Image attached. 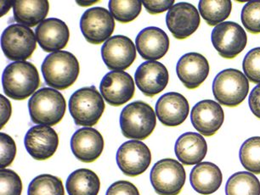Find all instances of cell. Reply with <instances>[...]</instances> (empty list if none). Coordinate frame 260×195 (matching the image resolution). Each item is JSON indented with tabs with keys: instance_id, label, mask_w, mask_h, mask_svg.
<instances>
[{
	"instance_id": "obj_23",
	"label": "cell",
	"mask_w": 260,
	"mask_h": 195,
	"mask_svg": "<svg viewBox=\"0 0 260 195\" xmlns=\"http://www.w3.org/2000/svg\"><path fill=\"white\" fill-rule=\"evenodd\" d=\"M175 152L178 160L183 165H198L207 155L208 144L205 138L199 133H184L175 143Z\"/></svg>"
},
{
	"instance_id": "obj_40",
	"label": "cell",
	"mask_w": 260,
	"mask_h": 195,
	"mask_svg": "<svg viewBox=\"0 0 260 195\" xmlns=\"http://www.w3.org/2000/svg\"><path fill=\"white\" fill-rule=\"evenodd\" d=\"M76 3L78 4V6H82V7H87V6H93L95 4L98 3V1H94V2H91V1H76Z\"/></svg>"
},
{
	"instance_id": "obj_3",
	"label": "cell",
	"mask_w": 260,
	"mask_h": 195,
	"mask_svg": "<svg viewBox=\"0 0 260 195\" xmlns=\"http://www.w3.org/2000/svg\"><path fill=\"white\" fill-rule=\"evenodd\" d=\"M28 109L34 124L53 127L62 121L67 103L64 96L56 89L43 88L29 99Z\"/></svg>"
},
{
	"instance_id": "obj_33",
	"label": "cell",
	"mask_w": 260,
	"mask_h": 195,
	"mask_svg": "<svg viewBox=\"0 0 260 195\" xmlns=\"http://www.w3.org/2000/svg\"><path fill=\"white\" fill-rule=\"evenodd\" d=\"M0 183V195H21L23 185L21 177L12 170L1 169Z\"/></svg>"
},
{
	"instance_id": "obj_31",
	"label": "cell",
	"mask_w": 260,
	"mask_h": 195,
	"mask_svg": "<svg viewBox=\"0 0 260 195\" xmlns=\"http://www.w3.org/2000/svg\"><path fill=\"white\" fill-rule=\"evenodd\" d=\"M110 13L121 23H129L136 20L142 10L141 1H109Z\"/></svg>"
},
{
	"instance_id": "obj_24",
	"label": "cell",
	"mask_w": 260,
	"mask_h": 195,
	"mask_svg": "<svg viewBox=\"0 0 260 195\" xmlns=\"http://www.w3.org/2000/svg\"><path fill=\"white\" fill-rule=\"evenodd\" d=\"M222 181L221 171L212 162H201L190 172V184L196 192L202 195L213 194L219 190Z\"/></svg>"
},
{
	"instance_id": "obj_13",
	"label": "cell",
	"mask_w": 260,
	"mask_h": 195,
	"mask_svg": "<svg viewBox=\"0 0 260 195\" xmlns=\"http://www.w3.org/2000/svg\"><path fill=\"white\" fill-rule=\"evenodd\" d=\"M102 56L109 70H126L136 59V48L133 41L123 35L110 37L102 48Z\"/></svg>"
},
{
	"instance_id": "obj_1",
	"label": "cell",
	"mask_w": 260,
	"mask_h": 195,
	"mask_svg": "<svg viewBox=\"0 0 260 195\" xmlns=\"http://www.w3.org/2000/svg\"><path fill=\"white\" fill-rule=\"evenodd\" d=\"M2 85L6 96L15 100H25L36 93L40 86V76L34 64L16 61L4 70Z\"/></svg>"
},
{
	"instance_id": "obj_21",
	"label": "cell",
	"mask_w": 260,
	"mask_h": 195,
	"mask_svg": "<svg viewBox=\"0 0 260 195\" xmlns=\"http://www.w3.org/2000/svg\"><path fill=\"white\" fill-rule=\"evenodd\" d=\"M37 42L47 53L60 51L68 45L70 31L67 24L60 19H45L35 30Z\"/></svg>"
},
{
	"instance_id": "obj_37",
	"label": "cell",
	"mask_w": 260,
	"mask_h": 195,
	"mask_svg": "<svg viewBox=\"0 0 260 195\" xmlns=\"http://www.w3.org/2000/svg\"><path fill=\"white\" fill-rule=\"evenodd\" d=\"M146 11L151 15H157L165 11H169L175 6L174 0H164V1H142Z\"/></svg>"
},
{
	"instance_id": "obj_5",
	"label": "cell",
	"mask_w": 260,
	"mask_h": 195,
	"mask_svg": "<svg viewBox=\"0 0 260 195\" xmlns=\"http://www.w3.org/2000/svg\"><path fill=\"white\" fill-rule=\"evenodd\" d=\"M105 109L104 99L94 86L78 89L69 100L71 115L76 125L81 127L92 128L96 125Z\"/></svg>"
},
{
	"instance_id": "obj_28",
	"label": "cell",
	"mask_w": 260,
	"mask_h": 195,
	"mask_svg": "<svg viewBox=\"0 0 260 195\" xmlns=\"http://www.w3.org/2000/svg\"><path fill=\"white\" fill-rule=\"evenodd\" d=\"M199 12L208 26H218L225 21L232 13V3L230 0L199 2Z\"/></svg>"
},
{
	"instance_id": "obj_26",
	"label": "cell",
	"mask_w": 260,
	"mask_h": 195,
	"mask_svg": "<svg viewBox=\"0 0 260 195\" xmlns=\"http://www.w3.org/2000/svg\"><path fill=\"white\" fill-rule=\"evenodd\" d=\"M66 188L69 195H98L101 181L95 172L81 168L69 175Z\"/></svg>"
},
{
	"instance_id": "obj_14",
	"label": "cell",
	"mask_w": 260,
	"mask_h": 195,
	"mask_svg": "<svg viewBox=\"0 0 260 195\" xmlns=\"http://www.w3.org/2000/svg\"><path fill=\"white\" fill-rule=\"evenodd\" d=\"M24 143L34 160L43 162L55 154L59 146V136L51 127L34 126L27 131Z\"/></svg>"
},
{
	"instance_id": "obj_6",
	"label": "cell",
	"mask_w": 260,
	"mask_h": 195,
	"mask_svg": "<svg viewBox=\"0 0 260 195\" xmlns=\"http://www.w3.org/2000/svg\"><path fill=\"white\" fill-rule=\"evenodd\" d=\"M248 92V79L244 73L237 69L222 70L213 80V96L224 106H238L247 98Z\"/></svg>"
},
{
	"instance_id": "obj_4",
	"label": "cell",
	"mask_w": 260,
	"mask_h": 195,
	"mask_svg": "<svg viewBox=\"0 0 260 195\" xmlns=\"http://www.w3.org/2000/svg\"><path fill=\"white\" fill-rule=\"evenodd\" d=\"M156 113L152 107L143 101L127 104L120 114V128L125 138L145 140L156 128Z\"/></svg>"
},
{
	"instance_id": "obj_22",
	"label": "cell",
	"mask_w": 260,
	"mask_h": 195,
	"mask_svg": "<svg viewBox=\"0 0 260 195\" xmlns=\"http://www.w3.org/2000/svg\"><path fill=\"white\" fill-rule=\"evenodd\" d=\"M136 45L141 57L149 61H156L164 58L169 51V36L161 28L150 26L139 32Z\"/></svg>"
},
{
	"instance_id": "obj_34",
	"label": "cell",
	"mask_w": 260,
	"mask_h": 195,
	"mask_svg": "<svg viewBox=\"0 0 260 195\" xmlns=\"http://www.w3.org/2000/svg\"><path fill=\"white\" fill-rule=\"evenodd\" d=\"M242 69L248 81L260 84V47L247 53L242 62Z\"/></svg>"
},
{
	"instance_id": "obj_41",
	"label": "cell",
	"mask_w": 260,
	"mask_h": 195,
	"mask_svg": "<svg viewBox=\"0 0 260 195\" xmlns=\"http://www.w3.org/2000/svg\"><path fill=\"white\" fill-rule=\"evenodd\" d=\"M11 6H13V2H10L8 6H3L2 5V14H1V16H5L8 12L9 10L11 9Z\"/></svg>"
},
{
	"instance_id": "obj_30",
	"label": "cell",
	"mask_w": 260,
	"mask_h": 195,
	"mask_svg": "<svg viewBox=\"0 0 260 195\" xmlns=\"http://www.w3.org/2000/svg\"><path fill=\"white\" fill-rule=\"evenodd\" d=\"M240 161L242 167L252 174H260V137H252L245 141L240 148Z\"/></svg>"
},
{
	"instance_id": "obj_9",
	"label": "cell",
	"mask_w": 260,
	"mask_h": 195,
	"mask_svg": "<svg viewBox=\"0 0 260 195\" xmlns=\"http://www.w3.org/2000/svg\"><path fill=\"white\" fill-rule=\"evenodd\" d=\"M211 39L219 55L227 60L238 56L247 45L244 29L233 21H225L216 26L212 31Z\"/></svg>"
},
{
	"instance_id": "obj_19",
	"label": "cell",
	"mask_w": 260,
	"mask_h": 195,
	"mask_svg": "<svg viewBox=\"0 0 260 195\" xmlns=\"http://www.w3.org/2000/svg\"><path fill=\"white\" fill-rule=\"evenodd\" d=\"M189 111V102L179 93L164 94L156 102V116L166 127L175 128L181 125L187 119Z\"/></svg>"
},
{
	"instance_id": "obj_27",
	"label": "cell",
	"mask_w": 260,
	"mask_h": 195,
	"mask_svg": "<svg viewBox=\"0 0 260 195\" xmlns=\"http://www.w3.org/2000/svg\"><path fill=\"white\" fill-rule=\"evenodd\" d=\"M225 193L226 195H260L259 180L251 172H237L227 181Z\"/></svg>"
},
{
	"instance_id": "obj_29",
	"label": "cell",
	"mask_w": 260,
	"mask_h": 195,
	"mask_svg": "<svg viewBox=\"0 0 260 195\" xmlns=\"http://www.w3.org/2000/svg\"><path fill=\"white\" fill-rule=\"evenodd\" d=\"M27 195H65L63 182L50 174L39 175L29 184Z\"/></svg>"
},
{
	"instance_id": "obj_11",
	"label": "cell",
	"mask_w": 260,
	"mask_h": 195,
	"mask_svg": "<svg viewBox=\"0 0 260 195\" xmlns=\"http://www.w3.org/2000/svg\"><path fill=\"white\" fill-rule=\"evenodd\" d=\"M80 29L87 42L102 45L105 41L107 42L114 31V18L107 9L94 7L83 14Z\"/></svg>"
},
{
	"instance_id": "obj_35",
	"label": "cell",
	"mask_w": 260,
	"mask_h": 195,
	"mask_svg": "<svg viewBox=\"0 0 260 195\" xmlns=\"http://www.w3.org/2000/svg\"><path fill=\"white\" fill-rule=\"evenodd\" d=\"M0 143H1V158H0V168L6 169L11 166L16 155V144L13 138L6 133H0Z\"/></svg>"
},
{
	"instance_id": "obj_8",
	"label": "cell",
	"mask_w": 260,
	"mask_h": 195,
	"mask_svg": "<svg viewBox=\"0 0 260 195\" xmlns=\"http://www.w3.org/2000/svg\"><path fill=\"white\" fill-rule=\"evenodd\" d=\"M37 48L36 35L30 27L12 24L1 36V49L9 60L25 61L31 58Z\"/></svg>"
},
{
	"instance_id": "obj_16",
	"label": "cell",
	"mask_w": 260,
	"mask_h": 195,
	"mask_svg": "<svg viewBox=\"0 0 260 195\" xmlns=\"http://www.w3.org/2000/svg\"><path fill=\"white\" fill-rule=\"evenodd\" d=\"M190 120L201 135L212 137L220 129L224 121V110L217 102L205 99L193 107Z\"/></svg>"
},
{
	"instance_id": "obj_10",
	"label": "cell",
	"mask_w": 260,
	"mask_h": 195,
	"mask_svg": "<svg viewBox=\"0 0 260 195\" xmlns=\"http://www.w3.org/2000/svg\"><path fill=\"white\" fill-rule=\"evenodd\" d=\"M117 164L127 177H137L148 169L151 153L148 146L140 140H130L122 143L117 152Z\"/></svg>"
},
{
	"instance_id": "obj_2",
	"label": "cell",
	"mask_w": 260,
	"mask_h": 195,
	"mask_svg": "<svg viewBox=\"0 0 260 195\" xmlns=\"http://www.w3.org/2000/svg\"><path fill=\"white\" fill-rule=\"evenodd\" d=\"M41 70L48 86L56 90H64L77 81L80 66L78 59L72 53L57 51L46 56Z\"/></svg>"
},
{
	"instance_id": "obj_36",
	"label": "cell",
	"mask_w": 260,
	"mask_h": 195,
	"mask_svg": "<svg viewBox=\"0 0 260 195\" xmlns=\"http://www.w3.org/2000/svg\"><path fill=\"white\" fill-rule=\"evenodd\" d=\"M106 195H141L139 189L132 182L118 181L114 182L107 189Z\"/></svg>"
},
{
	"instance_id": "obj_20",
	"label": "cell",
	"mask_w": 260,
	"mask_h": 195,
	"mask_svg": "<svg viewBox=\"0 0 260 195\" xmlns=\"http://www.w3.org/2000/svg\"><path fill=\"white\" fill-rule=\"evenodd\" d=\"M209 70L208 60L199 53L185 54L176 65L178 77L188 89L199 88L208 78Z\"/></svg>"
},
{
	"instance_id": "obj_7",
	"label": "cell",
	"mask_w": 260,
	"mask_h": 195,
	"mask_svg": "<svg viewBox=\"0 0 260 195\" xmlns=\"http://www.w3.org/2000/svg\"><path fill=\"white\" fill-rule=\"evenodd\" d=\"M151 185L159 195H178L186 181V172L183 165L176 160H161L151 171Z\"/></svg>"
},
{
	"instance_id": "obj_38",
	"label": "cell",
	"mask_w": 260,
	"mask_h": 195,
	"mask_svg": "<svg viewBox=\"0 0 260 195\" xmlns=\"http://www.w3.org/2000/svg\"><path fill=\"white\" fill-rule=\"evenodd\" d=\"M248 104L252 114L260 120V84L255 87L251 92Z\"/></svg>"
},
{
	"instance_id": "obj_39",
	"label": "cell",
	"mask_w": 260,
	"mask_h": 195,
	"mask_svg": "<svg viewBox=\"0 0 260 195\" xmlns=\"http://www.w3.org/2000/svg\"><path fill=\"white\" fill-rule=\"evenodd\" d=\"M1 102V128H3L8 123L11 114H12V107L10 100L6 99V97L1 95L0 96Z\"/></svg>"
},
{
	"instance_id": "obj_32",
	"label": "cell",
	"mask_w": 260,
	"mask_h": 195,
	"mask_svg": "<svg viewBox=\"0 0 260 195\" xmlns=\"http://www.w3.org/2000/svg\"><path fill=\"white\" fill-rule=\"evenodd\" d=\"M242 25L252 34L260 33V0L250 1L242 9Z\"/></svg>"
},
{
	"instance_id": "obj_15",
	"label": "cell",
	"mask_w": 260,
	"mask_h": 195,
	"mask_svg": "<svg viewBox=\"0 0 260 195\" xmlns=\"http://www.w3.org/2000/svg\"><path fill=\"white\" fill-rule=\"evenodd\" d=\"M166 23L175 38L184 40L191 36L200 26V14L190 4H176L167 14Z\"/></svg>"
},
{
	"instance_id": "obj_18",
	"label": "cell",
	"mask_w": 260,
	"mask_h": 195,
	"mask_svg": "<svg viewBox=\"0 0 260 195\" xmlns=\"http://www.w3.org/2000/svg\"><path fill=\"white\" fill-rule=\"evenodd\" d=\"M135 80L139 89L146 96H156L166 89L169 71L166 66L158 61H146L137 68Z\"/></svg>"
},
{
	"instance_id": "obj_17",
	"label": "cell",
	"mask_w": 260,
	"mask_h": 195,
	"mask_svg": "<svg viewBox=\"0 0 260 195\" xmlns=\"http://www.w3.org/2000/svg\"><path fill=\"white\" fill-rule=\"evenodd\" d=\"M70 144L76 158L84 163L95 162L105 148L104 138L99 131L93 128L76 131L71 138Z\"/></svg>"
},
{
	"instance_id": "obj_25",
	"label": "cell",
	"mask_w": 260,
	"mask_h": 195,
	"mask_svg": "<svg viewBox=\"0 0 260 195\" xmlns=\"http://www.w3.org/2000/svg\"><path fill=\"white\" fill-rule=\"evenodd\" d=\"M50 10L46 0L40 1H14L13 13L17 23L27 27L39 26L45 21Z\"/></svg>"
},
{
	"instance_id": "obj_12",
	"label": "cell",
	"mask_w": 260,
	"mask_h": 195,
	"mask_svg": "<svg viewBox=\"0 0 260 195\" xmlns=\"http://www.w3.org/2000/svg\"><path fill=\"white\" fill-rule=\"evenodd\" d=\"M100 91L110 105L118 107L133 99L136 86L128 73L116 70L105 75L100 84Z\"/></svg>"
}]
</instances>
